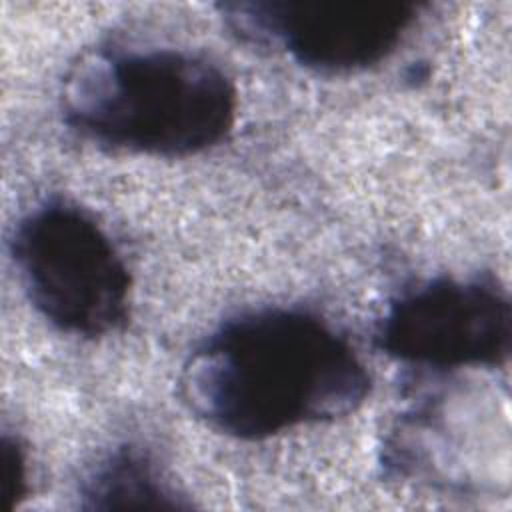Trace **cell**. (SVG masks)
<instances>
[{"label":"cell","mask_w":512,"mask_h":512,"mask_svg":"<svg viewBox=\"0 0 512 512\" xmlns=\"http://www.w3.org/2000/svg\"><path fill=\"white\" fill-rule=\"evenodd\" d=\"M32 306L58 330L100 338L120 330L130 312V270L96 218L68 200H46L10 240Z\"/></svg>","instance_id":"3"},{"label":"cell","mask_w":512,"mask_h":512,"mask_svg":"<svg viewBox=\"0 0 512 512\" xmlns=\"http://www.w3.org/2000/svg\"><path fill=\"white\" fill-rule=\"evenodd\" d=\"M400 0H256L220 6L226 26L244 42L276 46L298 64L346 74L388 58L418 18Z\"/></svg>","instance_id":"5"},{"label":"cell","mask_w":512,"mask_h":512,"mask_svg":"<svg viewBox=\"0 0 512 512\" xmlns=\"http://www.w3.org/2000/svg\"><path fill=\"white\" fill-rule=\"evenodd\" d=\"M390 358L436 372L504 366L512 348V306L490 276H440L400 292L374 332Z\"/></svg>","instance_id":"4"},{"label":"cell","mask_w":512,"mask_h":512,"mask_svg":"<svg viewBox=\"0 0 512 512\" xmlns=\"http://www.w3.org/2000/svg\"><path fill=\"white\" fill-rule=\"evenodd\" d=\"M370 374L322 316L292 306L242 312L202 338L182 364V404L208 428L264 440L356 412Z\"/></svg>","instance_id":"1"},{"label":"cell","mask_w":512,"mask_h":512,"mask_svg":"<svg viewBox=\"0 0 512 512\" xmlns=\"http://www.w3.org/2000/svg\"><path fill=\"white\" fill-rule=\"evenodd\" d=\"M2 470H0V510H14L28 492L26 454L18 438L2 436Z\"/></svg>","instance_id":"7"},{"label":"cell","mask_w":512,"mask_h":512,"mask_svg":"<svg viewBox=\"0 0 512 512\" xmlns=\"http://www.w3.org/2000/svg\"><path fill=\"white\" fill-rule=\"evenodd\" d=\"M238 96L212 60L178 48H94L66 72L60 112L78 136L112 150L192 156L234 128Z\"/></svg>","instance_id":"2"},{"label":"cell","mask_w":512,"mask_h":512,"mask_svg":"<svg viewBox=\"0 0 512 512\" xmlns=\"http://www.w3.org/2000/svg\"><path fill=\"white\" fill-rule=\"evenodd\" d=\"M80 506L90 510L182 508L190 502L172 486L148 450L122 444L88 470L80 482Z\"/></svg>","instance_id":"6"}]
</instances>
